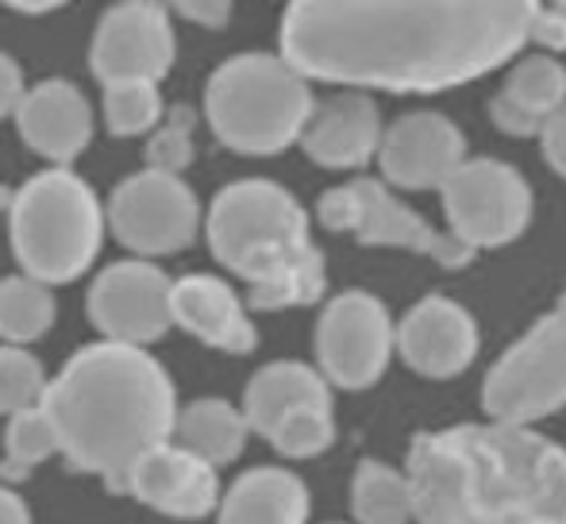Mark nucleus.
Wrapping results in <instances>:
<instances>
[{
    "mask_svg": "<svg viewBox=\"0 0 566 524\" xmlns=\"http://www.w3.org/2000/svg\"><path fill=\"white\" fill-rule=\"evenodd\" d=\"M308 113V77L285 54H235L205 82V120L235 155H277L301 143Z\"/></svg>",
    "mask_w": 566,
    "mask_h": 524,
    "instance_id": "obj_5",
    "label": "nucleus"
},
{
    "mask_svg": "<svg viewBox=\"0 0 566 524\" xmlns=\"http://www.w3.org/2000/svg\"><path fill=\"white\" fill-rule=\"evenodd\" d=\"M23 70L12 54L0 51V120L4 116H15V105L23 101Z\"/></svg>",
    "mask_w": 566,
    "mask_h": 524,
    "instance_id": "obj_33",
    "label": "nucleus"
},
{
    "mask_svg": "<svg viewBox=\"0 0 566 524\" xmlns=\"http://www.w3.org/2000/svg\"><path fill=\"white\" fill-rule=\"evenodd\" d=\"M277 459L285 463H305V459H321L324 451L336 443V405H305L293 409L274 425L266 436Z\"/></svg>",
    "mask_w": 566,
    "mask_h": 524,
    "instance_id": "obj_28",
    "label": "nucleus"
},
{
    "mask_svg": "<svg viewBox=\"0 0 566 524\" xmlns=\"http://www.w3.org/2000/svg\"><path fill=\"white\" fill-rule=\"evenodd\" d=\"M108 212L93 186L70 166L31 174L8 201V248L23 274L70 285L97 262Z\"/></svg>",
    "mask_w": 566,
    "mask_h": 524,
    "instance_id": "obj_4",
    "label": "nucleus"
},
{
    "mask_svg": "<svg viewBox=\"0 0 566 524\" xmlns=\"http://www.w3.org/2000/svg\"><path fill=\"white\" fill-rule=\"evenodd\" d=\"M332 390H336V386L324 378V370L316 367V363L274 359L247 378L243 401L239 405H243L254 436L266 440L277 420L290 417L293 409H305V405H336L332 401Z\"/></svg>",
    "mask_w": 566,
    "mask_h": 524,
    "instance_id": "obj_21",
    "label": "nucleus"
},
{
    "mask_svg": "<svg viewBox=\"0 0 566 524\" xmlns=\"http://www.w3.org/2000/svg\"><path fill=\"white\" fill-rule=\"evenodd\" d=\"M51 386L43 359L31 355L23 344H0V417L39 405Z\"/></svg>",
    "mask_w": 566,
    "mask_h": 524,
    "instance_id": "obj_30",
    "label": "nucleus"
},
{
    "mask_svg": "<svg viewBox=\"0 0 566 524\" xmlns=\"http://www.w3.org/2000/svg\"><path fill=\"white\" fill-rule=\"evenodd\" d=\"M347 497L355 524H417L409 471L386 459H358Z\"/></svg>",
    "mask_w": 566,
    "mask_h": 524,
    "instance_id": "obj_24",
    "label": "nucleus"
},
{
    "mask_svg": "<svg viewBox=\"0 0 566 524\" xmlns=\"http://www.w3.org/2000/svg\"><path fill=\"white\" fill-rule=\"evenodd\" d=\"M251 436L254 428L247 420L243 405L228 401V397H193L178 409V428H174V440L181 448L197 451L217 467L235 463L247 451Z\"/></svg>",
    "mask_w": 566,
    "mask_h": 524,
    "instance_id": "obj_23",
    "label": "nucleus"
},
{
    "mask_svg": "<svg viewBox=\"0 0 566 524\" xmlns=\"http://www.w3.org/2000/svg\"><path fill=\"white\" fill-rule=\"evenodd\" d=\"M381 178L397 189H443L467 163V143L448 116L412 113L386 128L378 147Z\"/></svg>",
    "mask_w": 566,
    "mask_h": 524,
    "instance_id": "obj_16",
    "label": "nucleus"
},
{
    "mask_svg": "<svg viewBox=\"0 0 566 524\" xmlns=\"http://www.w3.org/2000/svg\"><path fill=\"white\" fill-rule=\"evenodd\" d=\"M101 108H105L108 132L119 135V139H132V135H147L158 128V120H163V93H158V82H147V77L108 82Z\"/></svg>",
    "mask_w": 566,
    "mask_h": 524,
    "instance_id": "obj_29",
    "label": "nucleus"
},
{
    "mask_svg": "<svg viewBox=\"0 0 566 524\" xmlns=\"http://www.w3.org/2000/svg\"><path fill=\"white\" fill-rule=\"evenodd\" d=\"M178 15H186L189 23H201V28H224L231 20V4L235 0H166Z\"/></svg>",
    "mask_w": 566,
    "mask_h": 524,
    "instance_id": "obj_32",
    "label": "nucleus"
},
{
    "mask_svg": "<svg viewBox=\"0 0 566 524\" xmlns=\"http://www.w3.org/2000/svg\"><path fill=\"white\" fill-rule=\"evenodd\" d=\"M552 4H555V8H566V0H552Z\"/></svg>",
    "mask_w": 566,
    "mask_h": 524,
    "instance_id": "obj_39",
    "label": "nucleus"
},
{
    "mask_svg": "<svg viewBox=\"0 0 566 524\" xmlns=\"http://www.w3.org/2000/svg\"><path fill=\"white\" fill-rule=\"evenodd\" d=\"M85 316L101 339L158 344L174 328V277L143 255L108 262L85 293Z\"/></svg>",
    "mask_w": 566,
    "mask_h": 524,
    "instance_id": "obj_12",
    "label": "nucleus"
},
{
    "mask_svg": "<svg viewBox=\"0 0 566 524\" xmlns=\"http://www.w3.org/2000/svg\"><path fill=\"white\" fill-rule=\"evenodd\" d=\"M108 232L124 251L143 259H166L189 251L205 228V212L181 174L150 170L127 174L105 205Z\"/></svg>",
    "mask_w": 566,
    "mask_h": 524,
    "instance_id": "obj_10",
    "label": "nucleus"
},
{
    "mask_svg": "<svg viewBox=\"0 0 566 524\" xmlns=\"http://www.w3.org/2000/svg\"><path fill=\"white\" fill-rule=\"evenodd\" d=\"M174 328L224 355H251L259 347L247 297H239L235 285L217 274L174 277Z\"/></svg>",
    "mask_w": 566,
    "mask_h": 524,
    "instance_id": "obj_17",
    "label": "nucleus"
},
{
    "mask_svg": "<svg viewBox=\"0 0 566 524\" xmlns=\"http://www.w3.org/2000/svg\"><path fill=\"white\" fill-rule=\"evenodd\" d=\"M193 108L178 105L158 120V128L150 132L147 147H143V163L150 170H170V174H181L189 163H193L197 147H193Z\"/></svg>",
    "mask_w": 566,
    "mask_h": 524,
    "instance_id": "obj_31",
    "label": "nucleus"
},
{
    "mask_svg": "<svg viewBox=\"0 0 566 524\" xmlns=\"http://www.w3.org/2000/svg\"><path fill=\"white\" fill-rule=\"evenodd\" d=\"M316 220L328 232H350L363 248H397L412 255H428L440 266H467L478 255L470 243H462L454 232H436L420 212H412L389 181L355 178L347 186H336L316 201Z\"/></svg>",
    "mask_w": 566,
    "mask_h": 524,
    "instance_id": "obj_8",
    "label": "nucleus"
},
{
    "mask_svg": "<svg viewBox=\"0 0 566 524\" xmlns=\"http://www.w3.org/2000/svg\"><path fill=\"white\" fill-rule=\"evenodd\" d=\"M4 8L12 12H23V15H43V12H54V8L70 4V0H0Z\"/></svg>",
    "mask_w": 566,
    "mask_h": 524,
    "instance_id": "obj_37",
    "label": "nucleus"
},
{
    "mask_svg": "<svg viewBox=\"0 0 566 524\" xmlns=\"http://www.w3.org/2000/svg\"><path fill=\"white\" fill-rule=\"evenodd\" d=\"M440 193L451 232L474 251L516 243L528 232L536 209L524 174L497 158H467Z\"/></svg>",
    "mask_w": 566,
    "mask_h": 524,
    "instance_id": "obj_11",
    "label": "nucleus"
},
{
    "mask_svg": "<svg viewBox=\"0 0 566 524\" xmlns=\"http://www.w3.org/2000/svg\"><path fill=\"white\" fill-rule=\"evenodd\" d=\"M381 116L366 93H339L313 105L301 132V147L316 166L328 170H358L381 147Z\"/></svg>",
    "mask_w": 566,
    "mask_h": 524,
    "instance_id": "obj_19",
    "label": "nucleus"
},
{
    "mask_svg": "<svg viewBox=\"0 0 566 524\" xmlns=\"http://www.w3.org/2000/svg\"><path fill=\"white\" fill-rule=\"evenodd\" d=\"M324 293H328V262H324L321 248H313L277 274L247 285V305L254 313H285V308L316 305L324 301Z\"/></svg>",
    "mask_w": 566,
    "mask_h": 524,
    "instance_id": "obj_26",
    "label": "nucleus"
},
{
    "mask_svg": "<svg viewBox=\"0 0 566 524\" xmlns=\"http://www.w3.org/2000/svg\"><path fill=\"white\" fill-rule=\"evenodd\" d=\"M127 497L170 521H209L217 517L224 486L217 463L181 448L178 440H166L132 467Z\"/></svg>",
    "mask_w": 566,
    "mask_h": 524,
    "instance_id": "obj_15",
    "label": "nucleus"
},
{
    "mask_svg": "<svg viewBox=\"0 0 566 524\" xmlns=\"http://www.w3.org/2000/svg\"><path fill=\"white\" fill-rule=\"evenodd\" d=\"M482 328L462 301L428 293L397 321V359L428 382H451L474 367Z\"/></svg>",
    "mask_w": 566,
    "mask_h": 524,
    "instance_id": "obj_14",
    "label": "nucleus"
},
{
    "mask_svg": "<svg viewBox=\"0 0 566 524\" xmlns=\"http://www.w3.org/2000/svg\"><path fill=\"white\" fill-rule=\"evenodd\" d=\"M0 524H35L31 505L23 502V494H15L8 482H0Z\"/></svg>",
    "mask_w": 566,
    "mask_h": 524,
    "instance_id": "obj_36",
    "label": "nucleus"
},
{
    "mask_svg": "<svg viewBox=\"0 0 566 524\" xmlns=\"http://www.w3.org/2000/svg\"><path fill=\"white\" fill-rule=\"evenodd\" d=\"M43 405L59 428L70 471L97 474L113 497H127V474L150 448L174 440L178 386L150 347L97 339L54 370Z\"/></svg>",
    "mask_w": 566,
    "mask_h": 524,
    "instance_id": "obj_3",
    "label": "nucleus"
},
{
    "mask_svg": "<svg viewBox=\"0 0 566 524\" xmlns=\"http://www.w3.org/2000/svg\"><path fill=\"white\" fill-rule=\"evenodd\" d=\"M174 23L163 0H116L101 15L90 43V70L101 85L147 77L163 82L174 66Z\"/></svg>",
    "mask_w": 566,
    "mask_h": 524,
    "instance_id": "obj_13",
    "label": "nucleus"
},
{
    "mask_svg": "<svg viewBox=\"0 0 566 524\" xmlns=\"http://www.w3.org/2000/svg\"><path fill=\"white\" fill-rule=\"evenodd\" d=\"M8 201H12V189L0 186V212H8Z\"/></svg>",
    "mask_w": 566,
    "mask_h": 524,
    "instance_id": "obj_38",
    "label": "nucleus"
},
{
    "mask_svg": "<svg viewBox=\"0 0 566 524\" xmlns=\"http://www.w3.org/2000/svg\"><path fill=\"white\" fill-rule=\"evenodd\" d=\"M539 8V0H290L282 54L316 82L436 93L513 59Z\"/></svg>",
    "mask_w": 566,
    "mask_h": 524,
    "instance_id": "obj_1",
    "label": "nucleus"
},
{
    "mask_svg": "<svg viewBox=\"0 0 566 524\" xmlns=\"http://www.w3.org/2000/svg\"><path fill=\"white\" fill-rule=\"evenodd\" d=\"M417 524H566V448L536 425L462 420L405 451Z\"/></svg>",
    "mask_w": 566,
    "mask_h": 524,
    "instance_id": "obj_2",
    "label": "nucleus"
},
{
    "mask_svg": "<svg viewBox=\"0 0 566 524\" xmlns=\"http://www.w3.org/2000/svg\"><path fill=\"white\" fill-rule=\"evenodd\" d=\"M313 359L336 390H374L397 359V321L386 301L370 290L336 293L316 316Z\"/></svg>",
    "mask_w": 566,
    "mask_h": 524,
    "instance_id": "obj_9",
    "label": "nucleus"
},
{
    "mask_svg": "<svg viewBox=\"0 0 566 524\" xmlns=\"http://www.w3.org/2000/svg\"><path fill=\"white\" fill-rule=\"evenodd\" d=\"M539 139H544V155H547V163H552V170L566 178V105L544 124Z\"/></svg>",
    "mask_w": 566,
    "mask_h": 524,
    "instance_id": "obj_35",
    "label": "nucleus"
},
{
    "mask_svg": "<svg viewBox=\"0 0 566 524\" xmlns=\"http://www.w3.org/2000/svg\"><path fill=\"white\" fill-rule=\"evenodd\" d=\"M15 132L23 147L54 166H70L93 139V108L85 93L66 77L31 85L15 105Z\"/></svg>",
    "mask_w": 566,
    "mask_h": 524,
    "instance_id": "obj_18",
    "label": "nucleus"
},
{
    "mask_svg": "<svg viewBox=\"0 0 566 524\" xmlns=\"http://www.w3.org/2000/svg\"><path fill=\"white\" fill-rule=\"evenodd\" d=\"M566 105V70L555 59H528L493 97V124L509 135H539Z\"/></svg>",
    "mask_w": 566,
    "mask_h": 524,
    "instance_id": "obj_22",
    "label": "nucleus"
},
{
    "mask_svg": "<svg viewBox=\"0 0 566 524\" xmlns=\"http://www.w3.org/2000/svg\"><path fill=\"white\" fill-rule=\"evenodd\" d=\"M62 455L59 428H54L46 405H28V409L12 412L4 428V463H0V479L4 482H23L35 467H43L46 459Z\"/></svg>",
    "mask_w": 566,
    "mask_h": 524,
    "instance_id": "obj_27",
    "label": "nucleus"
},
{
    "mask_svg": "<svg viewBox=\"0 0 566 524\" xmlns=\"http://www.w3.org/2000/svg\"><path fill=\"white\" fill-rule=\"evenodd\" d=\"M324 524H347V521H324ZM350 524H355V521H350Z\"/></svg>",
    "mask_w": 566,
    "mask_h": 524,
    "instance_id": "obj_40",
    "label": "nucleus"
},
{
    "mask_svg": "<svg viewBox=\"0 0 566 524\" xmlns=\"http://www.w3.org/2000/svg\"><path fill=\"white\" fill-rule=\"evenodd\" d=\"M313 494L297 471L262 463L231 479L220 497L217 524H308Z\"/></svg>",
    "mask_w": 566,
    "mask_h": 524,
    "instance_id": "obj_20",
    "label": "nucleus"
},
{
    "mask_svg": "<svg viewBox=\"0 0 566 524\" xmlns=\"http://www.w3.org/2000/svg\"><path fill=\"white\" fill-rule=\"evenodd\" d=\"M205 240L212 259L247 285L316 248L305 205L270 178H243L220 189L205 217Z\"/></svg>",
    "mask_w": 566,
    "mask_h": 524,
    "instance_id": "obj_6",
    "label": "nucleus"
},
{
    "mask_svg": "<svg viewBox=\"0 0 566 524\" xmlns=\"http://www.w3.org/2000/svg\"><path fill=\"white\" fill-rule=\"evenodd\" d=\"M478 397L485 417L509 425H539L566 409V297L490 363Z\"/></svg>",
    "mask_w": 566,
    "mask_h": 524,
    "instance_id": "obj_7",
    "label": "nucleus"
},
{
    "mask_svg": "<svg viewBox=\"0 0 566 524\" xmlns=\"http://www.w3.org/2000/svg\"><path fill=\"white\" fill-rule=\"evenodd\" d=\"M532 39L544 46H555V51H566V8H539L536 23H532Z\"/></svg>",
    "mask_w": 566,
    "mask_h": 524,
    "instance_id": "obj_34",
    "label": "nucleus"
},
{
    "mask_svg": "<svg viewBox=\"0 0 566 524\" xmlns=\"http://www.w3.org/2000/svg\"><path fill=\"white\" fill-rule=\"evenodd\" d=\"M59 321L54 285L39 282L31 274L0 277V344H35Z\"/></svg>",
    "mask_w": 566,
    "mask_h": 524,
    "instance_id": "obj_25",
    "label": "nucleus"
}]
</instances>
